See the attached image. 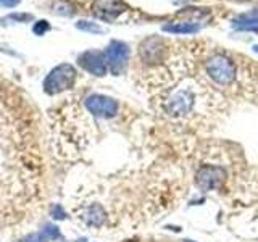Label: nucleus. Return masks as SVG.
<instances>
[{
    "label": "nucleus",
    "instance_id": "1",
    "mask_svg": "<svg viewBox=\"0 0 258 242\" xmlns=\"http://www.w3.org/2000/svg\"><path fill=\"white\" fill-rule=\"evenodd\" d=\"M137 76L157 116L179 136L213 131L229 111L228 95L207 78L194 48L171 45L163 62Z\"/></svg>",
    "mask_w": 258,
    "mask_h": 242
},
{
    "label": "nucleus",
    "instance_id": "2",
    "mask_svg": "<svg viewBox=\"0 0 258 242\" xmlns=\"http://www.w3.org/2000/svg\"><path fill=\"white\" fill-rule=\"evenodd\" d=\"M7 110L0 108V220L15 223L37 197L42 160L31 126Z\"/></svg>",
    "mask_w": 258,
    "mask_h": 242
},
{
    "label": "nucleus",
    "instance_id": "3",
    "mask_svg": "<svg viewBox=\"0 0 258 242\" xmlns=\"http://www.w3.org/2000/svg\"><path fill=\"white\" fill-rule=\"evenodd\" d=\"M76 81V70L68 63H61L50 71L44 81V91L48 95H56L63 91H68L75 86Z\"/></svg>",
    "mask_w": 258,
    "mask_h": 242
},
{
    "label": "nucleus",
    "instance_id": "4",
    "mask_svg": "<svg viewBox=\"0 0 258 242\" xmlns=\"http://www.w3.org/2000/svg\"><path fill=\"white\" fill-rule=\"evenodd\" d=\"M103 53H105V62H107V68L111 71V75L118 76L124 71L131 52H129L127 44L121 42V40H111Z\"/></svg>",
    "mask_w": 258,
    "mask_h": 242
},
{
    "label": "nucleus",
    "instance_id": "5",
    "mask_svg": "<svg viewBox=\"0 0 258 242\" xmlns=\"http://www.w3.org/2000/svg\"><path fill=\"white\" fill-rule=\"evenodd\" d=\"M84 107L89 110V113H92L94 116L99 118H113L119 111V103L115 99L99 94L87 97L84 100Z\"/></svg>",
    "mask_w": 258,
    "mask_h": 242
},
{
    "label": "nucleus",
    "instance_id": "6",
    "mask_svg": "<svg viewBox=\"0 0 258 242\" xmlns=\"http://www.w3.org/2000/svg\"><path fill=\"white\" fill-rule=\"evenodd\" d=\"M78 63L81 68L94 76H105L107 75V62H105V53L100 50H87L78 56Z\"/></svg>",
    "mask_w": 258,
    "mask_h": 242
},
{
    "label": "nucleus",
    "instance_id": "7",
    "mask_svg": "<svg viewBox=\"0 0 258 242\" xmlns=\"http://www.w3.org/2000/svg\"><path fill=\"white\" fill-rule=\"evenodd\" d=\"M126 5L121 0H97L94 4V12L102 20H116L124 12Z\"/></svg>",
    "mask_w": 258,
    "mask_h": 242
},
{
    "label": "nucleus",
    "instance_id": "8",
    "mask_svg": "<svg viewBox=\"0 0 258 242\" xmlns=\"http://www.w3.org/2000/svg\"><path fill=\"white\" fill-rule=\"evenodd\" d=\"M232 28L237 31L258 32V8L236 16V18L232 20Z\"/></svg>",
    "mask_w": 258,
    "mask_h": 242
},
{
    "label": "nucleus",
    "instance_id": "9",
    "mask_svg": "<svg viewBox=\"0 0 258 242\" xmlns=\"http://www.w3.org/2000/svg\"><path fill=\"white\" fill-rule=\"evenodd\" d=\"M165 32L171 34H196L200 31V24L196 21H177V23H168L163 26Z\"/></svg>",
    "mask_w": 258,
    "mask_h": 242
},
{
    "label": "nucleus",
    "instance_id": "10",
    "mask_svg": "<svg viewBox=\"0 0 258 242\" xmlns=\"http://www.w3.org/2000/svg\"><path fill=\"white\" fill-rule=\"evenodd\" d=\"M76 26L81 31L95 32V34H100V32H103V28L102 26H99V24H95V23H91V21H79Z\"/></svg>",
    "mask_w": 258,
    "mask_h": 242
},
{
    "label": "nucleus",
    "instance_id": "11",
    "mask_svg": "<svg viewBox=\"0 0 258 242\" xmlns=\"http://www.w3.org/2000/svg\"><path fill=\"white\" fill-rule=\"evenodd\" d=\"M21 242H48L45 234H40V232H34V234H29L24 239H21Z\"/></svg>",
    "mask_w": 258,
    "mask_h": 242
},
{
    "label": "nucleus",
    "instance_id": "12",
    "mask_svg": "<svg viewBox=\"0 0 258 242\" xmlns=\"http://www.w3.org/2000/svg\"><path fill=\"white\" fill-rule=\"evenodd\" d=\"M50 29V24H48L47 21H37L36 23V26L32 28V31H34V34H37V36H42V34H45V32Z\"/></svg>",
    "mask_w": 258,
    "mask_h": 242
},
{
    "label": "nucleus",
    "instance_id": "13",
    "mask_svg": "<svg viewBox=\"0 0 258 242\" xmlns=\"http://www.w3.org/2000/svg\"><path fill=\"white\" fill-rule=\"evenodd\" d=\"M44 234L48 237V239H60V231L56 226H52V224H47L45 229H44Z\"/></svg>",
    "mask_w": 258,
    "mask_h": 242
},
{
    "label": "nucleus",
    "instance_id": "14",
    "mask_svg": "<svg viewBox=\"0 0 258 242\" xmlns=\"http://www.w3.org/2000/svg\"><path fill=\"white\" fill-rule=\"evenodd\" d=\"M18 4H20V0H0V7H7V8L16 7Z\"/></svg>",
    "mask_w": 258,
    "mask_h": 242
},
{
    "label": "nucleus",
    "instance_id": "15",
    "mask_svg": "<svg viewBox=\"0 0 258 242\" xmlns=\"http://www.w3.org/2000/svg\"><path fill=\"white\" fill-rule=\"evenodd\" d=\"M126 242H171V240H165V239H155V237H150V239H134V240H126Z\"/></svg>",
    "mask_w": 258,
    "mask_h": 242
},
{
    "label": "nucleus",
    "instance_id": "16",
    "mask_svg": "<svg viewBox=\"0 0 258 242\" xmlns=\"http://www.w3.org/2000/svg\"><path fill=\"white\" fill-rule=\"evenodd\" d=\"M32 16L31 15H10L8 20H31Z\"/></svg>",
    "mask_w": 258,
    "mask_h": 242
},
{
    "label": "nucleus",
    "instance_id": "17",
    "mask_svg": "<svg viewBox=\"0 0 258 242\" xmlns=\"http://www.w3.org/2000/svg\"><path fill=\"white\" fill-rule=\"evenodd\" d=\"M177 4H190V2H196V0H174Z\"/></svg>",
    "mask_w": 258,
    "mask_h": 242
},
{
    "label": "nucleus",
    "instance_id": "18",
    "mask_svg": "<svg viewBox=\"0 0 258 242\" xmlns=\"http://www.w3.org/2000/svg\"><path fill=\"white\" fill-rule=\"evenodd\" d=\"M239 2H247V0H239Z\"/></svg>",
    "mask_w": 258,
    "mask_h": 242
},
{
    "label": "nucleus",
    "instance_id": "19",
    "mask_svg": "<svg viewBox=\"0 0 258 242\" xmlns=\"http://www.w3.org/2000/svg\"><path fill=\"white\" fill-rule=\"evenodd\" d=\"M0 223H2V220H0Z\"/></svg>",
    "mask_w": 258,
    "mask_h": 242
}]
</instances>
